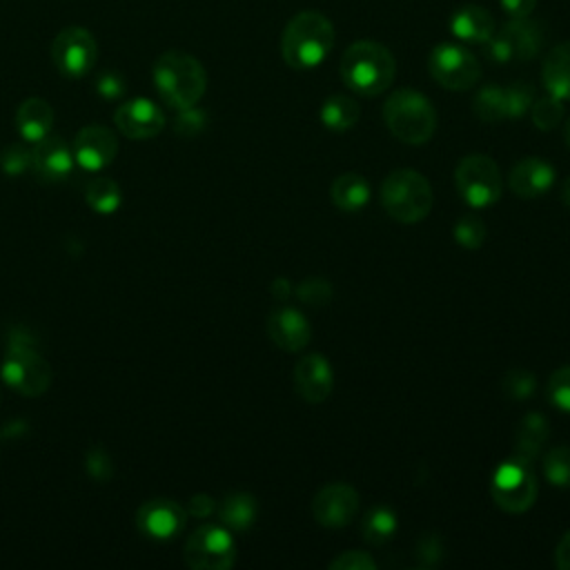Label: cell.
Here are the masks:
<instances>
[{
    "label": "cell",
    "mask_w": 570,
    "mask_h": 570,
    "mask_svg": "<svg viewBox=\"0 0 570 570\" xmlns=\"http://www.w3.org/2000/svg\"><path fill=\"white\" fill-rule=\"evenodd\" d=\"M534 102V87L530 82H512L505 87L508 118H521Z\"/></svg>",
    "instance_id": "e575fe53"
},
{
    "label": "cell",
    "mask_w": 570,
    "mask_h": 570,
    "mask_svg": "<svg viewBox=\"0 0 570 570\" xmlns=\"http://www.w3.org/2000/svg\"><path fill=\"white\" fill-rule=\"evenodd\" d=\"M563 134H566V142H568V147H570V118L566 120V127H563Z\"/></svg>",
    "instance_id": "681fc988"
},
{
    "label": "cell",
    "mask_w": 570,
    "mask_h": 570,
    "mask_svg": "<svg viewBox=\"0 0 570 570\" xmlns=\"http://www.w3.org/2000/svg\"><path fill=\"white\" fill-rule=\"evenodd\" d=\"M296 296L309 307H323L332 298V285L325 278H305L296 287Z\"/></svg>",
    "instance_id": "8d00e7d4"
},
{
    "label": "cell",
    "mask_w": 570,
    "mask_h": 570,
    "mask_svg": "<svg viewBox=\"0 0 570 570\" xmlns=\"http://www.w3.org/2000/svg\"><path fill=\"white\" fill-rule=\"evenodd\" d=\"M0 167L9 176H20L31 171V147L22 142H11L0 151Z\"/></svg>",
    "instance_id": "d590c367"
},
{
    "label": "cell",
    "mask_w": 570,
    "mask_h": 570,
    "mask_svg": "<svg viewBox=\"0 0 570 570\" xmlns=\"http://www.w3.org/2000/svg\"><path fill=\"white\" fill-rule=\"evenodd\" d=\"M396 60L387 47L374 40L352 42L341 58V78L354 94L379 96L394 82Z\"/></svg>",
    "instance_id": "6da1fadb"
},
{
    "label": "cell",
    "mask_w": 570,
    "mask_h": 570,
    "mask_svg": "<svg viewBox=\"0 0 570 570\" xmlns=\"http://www.w3.org/2000/svg\"><path fill=\"white\" fill-rule=\"evenodd\" d=\"M530 118L534 122L537 129L541 131H550V129H557L563 120V100L548 94L546 98H539L532 102L530 107Z\"/></svg>",
    "instance_id": "1f68e13d"
},
{
    "label": "cell",
    "mask_w": 570,
    "mask_h": 570,
    "mask_svg": "<svg viewBox=\"0 0 570 570\" xmlns=\"http://www.w3.org/2000/svg\"><path fill=\"white\" fill-rule=\"evenodd\" d=\"M543 45L539 22L530 18H512L488 40V56L494 62H523L532 60Z\"/></svg>",
    "instance_id": "8fae6325"
},
{
    "label": "cell",
    "mask_w": 570,
    "mask_h": 570,
    "mask_svg": "<svg viewBox=\"0 0 570 570\" xmlns=\"http://www.w3.org/2000/svg\"><path fill=\"white\" fill-rule=\"evenodd\" d=\"M292 292H294V289H292V285H289L287 278H276V281L272 283V296H274L276 301H287Z\"/></svg>",
    "instance_id": "7dc6e473"
},
{
    "label": "cell",
    "mask_w": 570,
    "mask_h": 570,
    "mask_svg": "<svg viewBox=\"0 0 570 570\" xmlns=\"http://www.w3.org/2000/svg\"><path fill=\"white\" fill-rule=\"evenodd\" d=\"M472 111L481 122H499L508 118L505 109V87L485 85L476 91L472 100Z\"/></svg>",
    "instance_id": "f546056e"
},
{
    "label": "cell",
    "mask_w": 570,
    "mask_h": 570,
    "mask_svg": "<svg viewBox=\"0 0 570 570\" xmlns=\"http://www.w3.org/2000/svg\"><path fill=\"white\" fill-rule=\"evenodd\" d=\"M0 374L4 383L22 396H40L51 383L49 363L22 332H13L7 356L0 363Z\"/></svg>",
    "instance_id": "8992f818"
},
{
    "label": "cell",
    "mask_w": 570,
    "mask_h": 570,
    "mask_svg": "<svg viewBox=\"0 0 570 570\" xmlns=\"http://www.w3.org/2000/svg\"><path fill=\"white\" fill-rule=\"evenodd\" d=\"M548 419L539 412H530L521 419L519 428H517V456L532 461L534 456H539L543 443L548 441Z\"/></svg>",
    "instance_id": "d4e9b609"
},
{
    "label": "cell",
    "mask_w": 570,
    "mask_h": 570,
    "mask_svg": "<svg viewBox=\"0 0 570 570\" xmlns=\"http://www.w3.org/2000/svg\"><path fill=\"white\" fill-rule=\"evenodd\" d=\"M434 196L428 178L414 169H394L381 185V205L390 218L412 225L432 209Z\"/></svg>",
    "instance_id": "5b68a950"
},
{
    "label": "cell",
    "mask_w": 570,
    "mask_h": 570,
    "mask_svg": "<svg viewBox=\"0 0 570 570\" xmlns=\"http://www.w3.org/2000/svg\"><path fill=\"white\" fill-rule=\"evenodd\" d=\"M183 557L194 570H227L236 561V543L227 528L200 525L187 537Z\"/></svg>",
    "instance_id": "9c48e42d"
},
{
    "label": "cell",
    "mask_w": 570,
    "mask_h": 570,
    "mask_svg": "<svg viewBox=\"0 0 570 570\" xmlns=\"http://www.w3.org/2000/svg\"><path fill=\"white\" fill-rule=\"evenodd\" d=\"M358 116H361V107L347 94H334L321 107V120L332 131L352 129L358 122Z\"/></svg>",
    "instance_id": "4316f807"
},
{
    "label": "cell",
    "mask_w": 570,
    "mask_h": 570,
    "mask_svg": "<svg viewBox=\"0 0 570 570\" xmlns=\"http://www.w3.org/2000/svg\"><path fill=\"white\" fill-rule=\"evenodd\" d=\"M73 163L71 147L56 134L45 136L31 147V171L45 183L69 178Z\"/></svg>",
    "instance_id": "ac0fdd59"
},
{
    "label": "cell",
    "mask_w": 570,
    "mask_h": 570,
    "mask_svg": "<svg viewBox=\"0 0 570 570\" xmlns=\"http://www.w3.org/2000/svg\"><path fill=\"white\" fill-rule=\"evenodd\" d=\"M127 85H125V78L116 71H102L96 80V91L107 98V100H114V98H120L125 94Z\"/></svg>",
    "instance_id": "b9f144b4"
},
{
    "label": "cell",
    "mask_w": 570,
    "mask_h": 570,
    "mask_svg": "<svg viewBox=\"0 0 570 570\" xmlns=\"http://www.w3.org/2000/svg\"><path fill=\"white\" fill-rule=\"evenodd\" d=\"M312 517L325 528H343L358 512V492L350 483H327L312 499Z\"/></svg>",
    "instance_id": "4fadbf2b"
},
{
    "label": "cell",
    "mask_w": 570,
    "mask_h": 570,
    "mask_svg": "<svg viewBox=\"0 0 570 570\" xmlns=\"http://www.w3.org/2000/svg\"><path fill=\"white\" fill-rule=\"evenodd\" d=\"M428 67L432 78L450 91L472 89L481 78V65L476 56L468 47L454 42L436 45L430 53Z\"/></svg>",
    "instance_id": "30bf717a"
},
{
    "label": "cell",
    "mask_w": 570,
    "mask_h": 570,
    "mask_svg": "<svg viewBox=\"0 0 570 570\" xmlns=\"http://www.w3.org/2000/svg\"><path fill=\"white\" fill-rule=\"evenodd\" d=\"M53 125V109L45 98L31 96L22 100L16 109V127L24 142H38L51 134Z\"/></svg>",
    "instance_id": "44dd1931"
},
{
    "label": "cell",
    "mask_w": 570,
    "mask_h": 570,
    "mask_svg": "<svg viewBox=\"0 0 570 570\" xmlns=\"http://www.w3.org/2000/svg\"><path fill=\"white\" fill-rule=\"evenodd\" d=\"M98 58V45L89 29L65 27L51 42L53 67L67 78H82L91 71Z\"/></svg>",
    "instance_id": "7c38bea8"
},
{
    "label": "cell",
    "mask_w": 570,
    "mask_h": 570,
    "mask_svg": "<svg viewBox=\"0 0 570 570\" xmlns=\"http://www.w3.org/2000/svg\"><path fill=\"white\" fill-rule=\"evenodd\" d=\"M205 125H207L205 111L194 105V107H187V109H178V116L174 120V131L185 136V138H191V136L200 134L205 129Z\"/></svg>",
    "instance_id": "f35d334b"
},
{
    "label": "cell",
    "mask_w": 570,
    "mask_h": 570,
    "mask_svg": "<svg viewBox=\"0 0 570 570\" xmlns=\"http://www.w3.org/2000/svg\"><path fill=\"white\" fill-rule=\"evenodd\" d=\"M267 334L276 347L285 352H301L312 338V327L298 309L283 305L267 316Z\"/></svg>",
    "instance_id": "d6986e66"
},
{
    "label": "cell",
    "mask_w": 570,
    "mask_h": 570,
    "mask_svg": "<svg viewBox=\"0 0 570 570\" xmlns=\"http://www.w3.org/2000/svg\"><path fill=\"white\" fill-rule=\"evenodd\" d=\"M454 185L461 198L476 209L490 207L503 191V178L497 163L485 154H470L454 169Z\"/></svg>",
    "instance_id": "ba28073f"
},
{
    "label": "cell",
    "mask_w": 570,
    "mask_h": 570,
    "mask_svg": "<svg viewBox=\"0 0 570 570\" xmlns=\"http://www.w3.org/2000/svg\"><path fill=\"white\" fill-rule=\"evenodd\" d=\"M456 243L465 249H479L485 240V223L476 214H463L452 229Z\"/></svg>",
    "instance_id": "d6a6232c"
},
{
    "label": "cell",
    "mask_w": 570,
    "mask_h": 570,
    "mask_svg": "<svg viewBox=\"0 0 570 570\" xmlns=\"http://www.w3.org/2000/svg\"><path fill=\"white\" fill-rule=\"evenodd\" d=\"M154 85L165 105L171 109H187L203 98L207 73L194 56L185 51H165L154 62Z\"/></svg>",
    "instance_id": "3957f363"
},
{
    "label": "cell",
    "mask_w": 570,
    "mask_h": 570,
    "mask_svg": "<svg viewBox=\"0 0 570 570\" xmlns=\"http://www.w3.org/2000/svg\"><path fill=\"white\" fill-rule=\"evenodd\" d=\"M187 514L196 517V519H205L216 510V501L209 494H194L187 503Z\"/></svg>",
    "instance_id": "ee69618b"
},
{
    "label": "cell",
    "mask_w": 570,
    "mask_h": 570,
    "mask_svg": "<svg viewBox=\"0 0 570 570\" xmlns=\"http://www.w3.org/2000/svg\"><path fill=\"white\" fill-rule=\"evenodd\" d=\"M292 381H294V387H296V392L303 401L323 403L325 399H330L332 387H334L332 365L318 352L305 354L296 361L294 372H292Z\"/></svg>",
    "instance_id": "e0dca14e"
},
{
    "label": "cell",
    "mask_w": 570,
    "mask_h": 570,
    "mask_svg": "<svg viewBox=\"0 0 570 570\" xmlns=\"http://www.w3.org/2000/svg\"><path fill=\"white\" fill-rule=\"evenodd\" d=\"M85 200L98 214H114L122 203V194L114 178L96 176L85 189Z\"/></svg>",
    "instance_id": "f1b7e54d"
},
{
    "label": "cell",
    "mask_w": 570,
    "mask_h": 570,
    "mask_svg": "<svg viewBox=\"0 0 570 570\" xmlns=\"http://www.w3.org/2000/svg\"><path fill=\"white\" fill-rule=\"evenodd\" d=\"M334 45V27L318 11L296 13L283 29L281 53L294 69H312L325 60Z\"/></svg>",
    "instance_id": "7a4b0ae2"
},
{
    "label": "cell",
    "mask_w": 570,
    "mask_h": 570,
    "mask_svg": "<svg viewBox=\"0 0 570 570\" xmlns=\"http://www.w3.org/2000/svg\"><path fill=\"white\" fill-rule=\"evenodd\" d=\"M503 392L514 401H525L537 390V379L530 370H510L501 381Z\"/></svg>",
    "instance_id": "836d02e7"
},
{
    "label": "cell",
    "mask_w": 570,
    "mask_h": 570,
    "mask_svg": "<svg viewBox=\"0 0 570 570\" xmlns=\"http://www.w3.org/2000/svg\"><path fill=\"white\" fill-rule=\"evenodd\" d=\"M399 528V519L394 514L392 508L387 505H374L367 510V514L363 517L361 521V532H363V539L372 546H383L387 543L394 532Z\"/></svg>",
    "instance_id": "83f0119b"
},
{
    "label": "cell",
    "mask_w": 570,
    "mask_h": 570,
    "mask_svg": "<svg viewBox=\"0 0 570 570\" xmlns=\"http://www.w3.org/2000/svg\"><path fill=\"white\" fill-rule=\"evenodd\" d=\"M441 552H443V548H441V539H439L436 534L423 537V539L419 541V546H416V557L423 559V566H434V563H439Z\"/></svg>",
    "instance_id": "7bdbcfd3"
},
{
    "label": "cell",
    "mask_w": 570,
    "mask_h": 570,
    "mask_svg": "<svg viewBox=\"0 0 570 570\" xmlns=\"http://www.w3.org/2000/svg\"><path fill=\"white\" fill-rule=\"evenodd\" d=\"M548 396L554 407L570 414V365H563L550 374Z\"/></svg>",
    "instance_id": "74e56055"
},
{
    "label": "cell",
    "mask_w": 570,
    "mask_h": 570,
    "mask_svg": "<svg viewBox=\"0 0 570 570\" xmlns=\"http://www.w3.org/2000/svg\"><path fill=\"white\" fill-rule=\"evenodd\" d=\"M258 514V503L249 492L227 494L218 505V517L227 530H247Z\"/></svg>",
    "instance_id": "484cf974"
},
{
    "label": "cell",
    "mask_w": 570,
    "mask_h": 570,
    "mask_svg": "<svg viewBox=\"0 0 570 570\" xmlns=\"http://www.w3.org/2000/svg\"><path fill=\"white\" fill-rule=\"evenodd\" d=\"M327 568H332V570H376V561L363 550H345V552H338L327 563Z\"/></svg>",
    "instance_id": "60d3db41"
},
{
    "label": "cell",
    "mask_w": 570,
    "mask_h": 570,
    "mask_svg": "<svg viewBox=\"0 0 570 570\" xmlns=\"http://www.w3.org/2000/svg\"><path fill=\"white\" fill-rule=\"evenodd\" d=\"M537 0H501V7L512 16V18H528L534 9Z\"/></svg>",
    "instance_id": "f6af8a7d"
},
{
    "label": "cell",
    "mask_w": 570,
    "mask_h": 570,
    "mask_svg": "<svg viewBox=\"0 0 570 570\" xmlns=\"http://www.w3.org/2000/svg\"><path fill=\"white\" fill-rule=\"evenodd\" d=\"M561 200L570 207V176L563 180V185H561Z\"/></svg>",
    "instance_id": "c3c4849f"
},
{
    "label": "cell",
    "mask_w": 570,
    "mask_h": 570,
    "mask_svg": "<svg viewBox=\"0 0 570 570\" xmlns=\"http://www.w3.org/2000/svg\"><path fill=\"white\" fill-rule=\"evenodd\" d=\"M554 183V169L548 160L528 156L521 158L508 174V187L519 198H539Z\"/></svg>",
    "instance_id": "ffe728a7"
},
{
    "label": "cell",
    "mask_w": 570,
    "mask_h": 570,
    "mask_svg": "<svg viewBox=\"0 0 570 570\" xmlns=\"http://www.w3.org/2000/svg\"><path fill=\"white\" fill-rule=\"evenodd\" d=\"M537 492H539V483L530 468V461L521 456H512L499 463V468L492 472V479H490L492 501L510 514H521L530 510L537 499Z\"/></svg>",
    "instance_id": "52a82bcc"
},
{
    "label": "cell",
    "mask_w": 570,
    "mask_h": 570,
    "mask_svg": "<svg viewBox=\"0 0 570 570\" xmlns=\"http://www.w3.org/2000/svg\"><path fill=\"white\" fill-rule=\"evenodd\" d=\"M383 120L394 138L405 145H425L436 131L432 102L414 89H396L383 102Z\"/></svg>",
    "instance_id": "277c9868"
},
{
    "label": "cell",
    "mask_w": 570,
    "mask_h": 570,
    "mask_svg": "<svg viewBox=\"0 0 570 570\" xmlns=\"http://www.w3.org/2000/svg\"><path fill=\"white\" fill-rule=\"evenodd\" d=\"M114 122L122 136L131 140H147L163 131L165 116L154 100L131 98L116 109Z\"/></svg>",
    "instance_id": "2e32d148"
},
{
    "label": "cell",
    "mask_w": 570,
    "mask_h": 570,
    "mask_svg": "<svg viewBox=\"0 0 570 570\" xmlns=\"http://www.w3.org/2000/svg\"><path fill=\"white\" fill-rule=\"evenodd\" d=\"M554 566L559 570H570V530L559 539L554 548Z\"/></svg>",
    "instance_id": "bcb514c9"
},
{
    "label": "cell",
    "mask_w": 570,
    "mask_h": 570,
    "mask_svg": "<svg viewBox=\"0 0 570 570\" xmlns=\"http://www.w3.org/2000/svg\"><path fill=\"white\" fill-rule=\"evenodd\" d=\"M541 80L548 94L570 100V42H561L546 53Z\"/></svg>",
    "instance_id": "603a6c76"
},
{
    "label": "cell",
    "mask_w": 570,
    "mask_h": 570,
    "mask_svg": "<svg viewBox=\"0 0 570 570\" xmlns=\"http://www.w3.org/2000/svg\"><path fill=\"white\" fill-rule=\"evenodd\" d=\"M543 476L557 488H570V445H554L543 454Z\"/></svg>",
    "instance_id": "4dcf8cb0"
},
{
    "label": "cell",
    "mask_w": 570,
    "mask_h": 570,
    "mask_svg": "<svg viewBox=\"0 0 570 570\" xmlns=\"http://www.w3.org/2000/svg\"><path fill=\"white\" fill-rule=\"evenodd\" d=\"M187 521V510L174 499H149L136 510V528L156 541L174 539Z\"/></svg>",
    "instance_id": "5bb4252c"
},
{
    "label": "cell",
    "mask_w": 570,
    "mask_h": 570,
    "mask_svg": "<svg viewBox=\"0 0 570 570\" xmlns=\"http://www.w3.org/2000/svg\"><path fill=\"white\" fill-rule=\"evenodd\" d=\"M330 198L341 212L356 214L370 200V185L361 174L347 171V174H341L334 178V183L330 187Z\"/></svg>",
    "instance_id": "cb8c5ba5"
},
{
    "label": "cell",
    "mask_w": 570,
    "mask_h": 570,
    "mask_svg": "<svg viewBox=\"0 0 570 570\" xmlns=\"http://www.w3.org/2000/svg\"><path fill=\"white\" fill-rule=\"evenodd\" d=\"M450 29L459 40L485 45L494 33V18L479 4H465L452 13Z\"/></svg>",
    "instance_id": "7402d4cb"
},
{
    "label": "cell",
    "mask_w": 570,
    "mask_h": 570,
    "mask_svg": "<svg viewBox=\"0 0 570 570\" xmlns=\"http://www.w3.org/2000/svg\"><path fill=\"white\" fill-rule=\"evenodd\" d=\"M85 470L91 479L105 483L111 479L114 474V463H111V456L102 450V448H91L87 450V456H85Z\"/></svg>",
    "instance_id": "ab89813d"
},
{
    "label": "cell",
    "mask_w": 570,
    "mask_h": 570,
    "mask_svg": "<svg viewBox=\"0 0 570 570\" xmlns=\"http://www.w3.org/2000/svg\"><path fill=\"white\" fill-rule=\"evenodd\" d=\"M73 160L87 171H100L114 163L118 154V138L102 125L82 127L71 142Z\"/></svg>",
    "instance_id": "9a60e30c"
}]
</instances>
